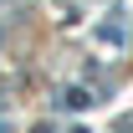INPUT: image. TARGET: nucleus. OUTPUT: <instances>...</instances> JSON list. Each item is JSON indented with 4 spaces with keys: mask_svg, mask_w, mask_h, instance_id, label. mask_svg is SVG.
<instances>
[{
    "mask_svg": "<svg viewBox=\"0 0 133 133\" xmlns=\"http://www.w3.org/2000/svg\"><path fill=\"white\" fill-rule=\"evenodd\" d=\"M62 102H66V108H87V102H92V97H87L82 87H72V92H62Z\"/></svg>",
    "mask_w": 133,
    "mask_h": 133,
    "instance_id": "obj_1",
    "label": "nucleus"
}]
</instances>
